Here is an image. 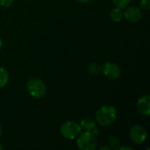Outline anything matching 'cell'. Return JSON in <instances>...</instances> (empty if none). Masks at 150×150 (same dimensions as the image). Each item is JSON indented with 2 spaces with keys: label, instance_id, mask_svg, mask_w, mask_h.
Masks as SVG:
<instances>
[{
  "label": "cell",
  "instance_id": "20",
  "mask_svg": "<svg viewBox=\"0 0 150 150\" xmlns=\"http://www.w3.org/2000/svg\"><path fill=\"white\" fill-rule=\"evenodd\" d=\"M2 134H3V129H2V127L0 126V137L2 136Z\"/></svg>",
  "mask_w": 150,
  "mask_h": 150
},
{
  "label": "cell",
  "instance_id": "22",
  "mask_svg": "<svg viewBox=\"0 0 150 150\" xmlns=\"http://www.w3.org/2000/svg\"><path fill=\"white\" fill-rule=\"evenodd\" d=\"M3 149H4V147H3V146H2V145L0 144V150H2Z\"/></svg>",
  "mask_w": 150,
  "mask_h": 150
},
{
  "label": "cell",
  "instance_id": "16",
  "mask_svg": "<svg viewBox=\"0 0 150 150\" xmlns=\"http://www.w3.org/2000/svg\"><path fill=\"white\" fill-rule=\"evenodd\" d=\"M14 0H0V5L4 7H9L12 4Z\"/></svg>",
  "mask_w": 150,
  "mask_h": 150
},
{
  "label": "cell",
  "instance_id": "2",
  "mask_svg": "<svg viewBox=\"0 0 150 150\" xmlns=\"http://www.w3.org/2000/svg\"><path fill=\"white\" fill-rule=\"evenodd\" d=\"M26 90L30 96L34 98H41L47 92V87L44 82L38 77H32L26 83Z\"/></svg>",
  "mask_w": 150,
  "mask_h": 150
},
{
  "label": "cell",
  "instance_id": "9",
  "mask_svg": "<svg viewBox=\"0 0 150 150\" xmlns=\"http://www.w3.org/2000/svg\"><path fill=\"white\" fill-rule=\"evenodd\" d=\"M80 127L82 130L88 131V132H93L97 128V124L94 121V120L91 118H84L80 122Z\"/></svg>",
  "mask_w": 150,
  "mask_h": 150
},
{
  "label": "cell",
  "instance_id": "1",
  "mask_svg": "<svg viewBox=\"0 0 150 150\" xmlns=\"http://www.w3.org/2000/svg\"><path fill=\"white\" fill-rule=\"evenodd\" d=\"M117 110L112 105H103L96 113V120L102 127L112 125L117 119Z\"/></svg>",
  "mask_w": 150,
  "mask_h": 150
},
{
  "label": "cell",
  "instance_id": "7",
  "mask_svg": "<svg viewBox=\"0 0 150 150\" xmlns=\"http://www.w3.org/2000/svg\"><path fill=\"white\" fill-rule=\"evenodd\" d=\"M125 9L126 10L123 15L127 21L131 23H137L138 21L141 20L142 17V13L139 8L134 6H129V7H126Z\"/></svg>",
  "mask_w": 150,
  "mask_h": 150
},
{
  "label": "cell",
  "instance_id": "17",
  "mask_svg": "<svg viewBox=\"0 0 150 150\" xmlns=\"http://www.w3.org/2000/svg\"><path fill=\"white\" fill-rule=\"evenodd\" d=\"M119 150H134V149L130 147H120Z\"/></svg>",
  "mask_w": 150,
  "mask_h": 150
},
{
  "label": "cell",
  "instance_id": "4",
  "mask_svg": "<svg viewBox=\"0 0 150 150\" xmlns=\"http://www.w3.org/2000/svg\"><path fill=\"white\" fill-rule=\"evenodd\" d=\"M81 131H82V128L80 127V124L74 120L66 121L61 127L62 135L64 138L69 139V140H74L77 138Z\"/></svg>",
  "mask_w": 150,
  "mask_h": 150
},
{
  "label": "cell",
  "instance_id": "12",
  "mask_svg": "<svg viewBox=\"0 0 150 150\" xmlns=\"http://www.w3.org/2000/svg\"><path fill=\"white\" fill-rule=\"evenodd\" d=\"M108 142L111 145V148L113 149H119V148L120 147V140L118 139V137H116L114 135H110L108 138Z\"/></svg>",
  "mask_w": 150,
  "mask_h": 150
},
{
  "label": "cell",
  "instance_id": "10",
  "mask_svg": "<svg viewBox=\"0 0 150 150\" xmlns=\"http://www.w3.org/2000/svg\"><path fill=\"white\" fill-rule=\"evenodd\" d=\"M122 9L120 8H114L110 12V18L112 19V21L113 22H120L122 20V18H123V12L121 11Z\"/></svg>",
  "mask_w": 150,
  "mask_h": 150
},
{
  "label": "cell",
  "instance_id": "15",
  "mask_svg": "<svg viewBox=\"0 0 150 150\" xmlns=\"http://www.w3.org/2000/svg\"><path fill=\"white\" fill-rule=\"evenodd\" d=\"M140 5H141V8L142 10L143 11H147L149 10L150 7V1L149 0H142L141 3H140Z\"/></svg>",
  "mask_w": 150,
  "mask_h": 150
},
{
  "label": "cell",
  "instance_id": "5",
  "mask_svg": "<svg viewBox=\"0 0 150 150\" xmlns=\"http://www.w3.org/2000/svg\"><path fill=\"white\" fill-rule=\"evenodd\" d=\"M129 136H130L131 141L134 142L135 144H142L146 141L148 134H147L146 129L142 126L135 125L131 128Z\"/></svg>",
  "mask_w": 150,
  "mask_h": 150
},
{
  "label": "cell",
  "instance_id": "21",
  "mask_svg": "<svg viewBox=\"0 0 150 150\" xmlns=\"http://www.w3.org/2000/svg\"><path fill=\"white\" fill-rule=\"evenodd\" d=\"M1 47H2V40L0 39V49H1Z\"/></svg>",
  "mask_w": 150,
  "mask_h": 150
},
{
  "label": "cell",
  "instance_id": "8",
  "mask_svg": "<svg viewBox=\"0 0 150 150\" xmlns=\"http://www.w3.org/2000/svg\"><path fill=\"white\" fill-rule=\"evenodd\" d=\"M136 108L138 112L144 115L149 116L150 115V97L149 95H144L141 97L136 104Z\"/></svg>",
  "mask_w": 150,
  "mask_h": 150
},
{
  "label": "cell",
  "instance_id": "14",
  "mask_svg": "<svg viewBox=\"0 0 150 150\" xmlns=\"http://www.w3.org/2000/svg\"><path fill=\"white\" fill-rule=\"evenodd\" d=\"M101 69H102V67L97 62H93V63L90 64L88 67V70L91 74H98L101 70Z\"/></svg>",
  "mask_w": 150,
  "mask_h": 150
},
{
  "label": "cell",
  "instance_id": "3",
  "mask_svg": "<svg viewBox=\"0 0 150 150\" xmlns=\"http://www.w3.org/2000/svg\"><path fill=\"white\" fill-rule=\"evenodd\" d=\"M98 146V140L95 134L85 131L77 136V147L81 150H94Z\"/></svg>",
  "mask_w": 150,
  "mask_h": 150
},
{
  "label": "cell",
  "instance_id": "11",
  "mask_svg": "<svg viewBox=\"0 0 150 150\" xmlns=\"http://www.w3.org/2000/svg\"><path fill=\"white\" fill-rule=\"evenodd\" d=\"M9 81V73L4 69L0 67V89L4 87Z\"/></svg>",
  "mask_w": 150,
  "mask_h": 150
},
{
  "label": "cell",
  "instance_id": "19",
  "mask_svg": "<svg viewBox=\"0 0 150 150\" xmlns=\"http://www.w3.org/2000/svg\"><path fill=\"white\" fill-rule=\"evenodd\" d=\"M77 1L80 2V3H88V2H90L91 0H77Z\"/></svg>",
  "mask_w": 150,
  "mask_h": 150
},
{
  "label": "cell",
  "instance_id": "18",
  "mask_svg": "<svg viewBox=\"0 0 150 150\" xmlns=\"http://www.w3.org/2000/svg\"><path fill=\"white\" fill-rule=\"evenodd\" d=\"M110 149H111V148H110V147H108V146H104V147L99 148V150H110Z\"/></svg>",
  "mask_w": 150,
  "mask_h": 150
},
{
  "label": "cell",
  "instance_id": "13",
  "mask_svg": "<svg viewBox=\"0 0 150 150\" xmlns=\"http://www.w3.org/2000/svg\"><path fill=\"white\" fill-rule=\"evenodd\" d=\"M112 3L115 4L116 7L120 8V9H125L126 7L128 6L130 2L132 0H112Z\"/></svg>",
  "mask_w": 150,
  "mask_h": 150
},
{
  "label": "cell",
  "instance_id": "6",
  "mask_svg": "<svg viewBox=\"0 0 150 150\" xmlns=\"http://www.w3.org/2000/svg\"><path fill=\"white\" fill-rule=\"evenodd\" d=\"M102 71L104 75L111 79V80H116L120 76V68L114 62H107L102 66Z\"/></svg>",
  "mask_w": 150,
  "mask_h": 150
}]
</instances>
